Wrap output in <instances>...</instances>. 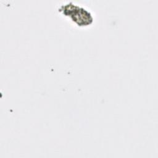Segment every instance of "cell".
<instances>
[{"label":"cell","instance_id":"cell-1","mask_svg":"<svg viewBox=\"0 0 158 158\" xmlns=\"http://www.w3.org/2000/svg\"><path fill=\"white\" fill-rule=\"evenodd\" d=\"M59 11L70 18L79 26H87L91 25L93 22V17L89 10L72 2L61 4Z\"/></svg>","mask_w":158,"mask_h":158}]
</instances>
